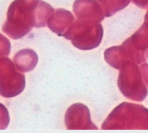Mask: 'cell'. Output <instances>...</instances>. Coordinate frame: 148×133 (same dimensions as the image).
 <instances>
[{
  "label": "cell",
  "instance_id": "1",
  "mask_svg": "<svg viewBox=\"0 0 148 133\" xmlns=\"http://www.w3.org/2000/svg\"><path fill=\"white\" fill-rule=\"evenodd\" d=\"M39 0H15L8 9L3 32L10 38H23L35 26V12Z\"/></svg>",
  "mask_w": 148,
  "mask_h": 133
},
{
  "label": "cell",
  "instance_id": "2",
  "mask_svg": "<svg viewBox=\"0 0 148 133\" xmlns=\"http://www.w3.org/2000/svg\"><path fill=\"white\" fill-rule=\"evenodd\" d=\"M26 86L25 75L16 69L8 57L1 58V95L5 98L17 96Z\"/></svg>",
  "mask_w": 148,
  "mask_h": 133
},
{
  "label": "cell",
  "instance_id": "3",
  "mask_svg": "<svg viewBox=\"0 0 148 133\" xmlns=\"http://www.w3.org/2000/svg\"><path fill=\"white\" fill-rule=\"evenodd\" d=\"M73 10L79 20L91 19L101 21L104 18V12L97 0H75Z\"/></svg>",
  "mask_w": 148,
  "mask_h": 133
},
{
  "label": "cell",
  "instance_id": "4",
  "mask_svg": "<svg viewBox=\"0 0 148 133\" xmlns=\"http://www.w3.org/2000/svg\"><path fill=\"white\" fill-rule=\"evenodd\" d=\"M74 21V16L71 12L63 8H58L51 16L47 25L51 31L59 36H62Z\"/></svg>",
  "mask_w": 148,
  "mask_h": 133
},
{
  "label": "cell",
  "instance_id": "5",
  "mask_svg": "<svg viewBox=\"0 0 148 133\" xmlns=\"http://www.w3.org/2000/svg\"><path fill=\"white\" fill-rule=\"evenodd\" d=\"M14 63L19 71L28 72L32 71L38 62V56L31 49H23L17 52L13 58Z\"/></svg>",
  "mask_w": 148,
  "mask_h": 133
},
{
  "label": "cell",
  "instance_id": "6",
  "mask_svg": "<svg viewBox=\"0 0 148 133\" xmlns=\"http://www.w3.org/2000/svg\"><path fill=\"white\" fill-rule=\"evenodd\" d=\"M84 106L81 104H74L66 110L64 121L68 130H78L82 128L84 124L82 110Z\"/></svg>",
  "mask_w": 148,
  "mask_h": 133
},
{
  "label": "cell",
  "instance_id": "7",
  "mask_svg": "<svg viewBox=\"0 0 148 133\" xmlns=\"http://www.w3.org/2000/svg\"><path fill=\"white\" fill-rule=\"evenodd\" d=\"M51 5L43 1L39 0L35 12V26L36 28L46 27L49 19L54 13Z\"/></svg>",
  "mask_w": 148,
  "mask_h": 133
},
{
  "label": "cell",
  "instance_id": "8",
  "mask_svg": "<svg viewBox=\"0 0 148 133\" xmlns=\"http://www.w3.org/2000/svg\"><path fill=\"white\" fill-rule=\"evenodd\" d=\"M106 17H109L130 4V0H97Z\"/></svg>",
  "mask_w": 148,
  "mask_h": 133
},
{
  "label": "cell",
  "instance_id": "9",
  "mask_svg": "<svg viewBox=\"0 0 148 133\" xmlns=\"http://www.w3.org/2000/svg\"><path fill=\"white\" fill-rule=\"evenodd\" d=\"M132 1L139 8H146L148 6V0H132Z\"/></svg>",
  "mask_w": 148,
  "mask_h": 133
},
{
  "label": "cell",
  "instance_id": "10",
  "mask_svg": "<svg viewBox=\"0 0 148 133\" xmlns=\"http://www.w3.org/2000/svg\"><path fill=\"white\" fill-rule=\"evenodd\" d=\"M146 57H147V59H148V49H147V51H146Z\"/></svg>",
  "mask_w": 148,
  "mask_h": 133
}]
</instances>
